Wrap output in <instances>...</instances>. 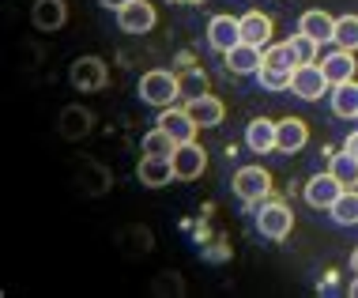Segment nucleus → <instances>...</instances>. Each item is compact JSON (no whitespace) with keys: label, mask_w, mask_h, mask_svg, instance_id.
Returning a JSON list of instances; mask_svg holds the SVG:
<instances>
[{"label":"nucleus","mask_w":358,"mask_h":298,"mask_svg":"<svg viewBox=\"0 0 358 298\" xmlns=\"http://www.w3.org/2000/svg\"><path fill=\"white\" fill-rule=\"evenodd\" d=\"M140 99L148 106H159V110H166L181 99V76H173L166 69H151L140 76Z\"/></svg>","instance_id":"f257e3e1"},{"label":"nucleus","mask_w":358,"mask_h":298,"mask_svg":"<svg viewBox=\"0 0 358 298\" xmlns=\"http://www.w3.org/2000/svg\"><path fill=\"white\" fill-rule=\"evenodd\" d=\"M257 230L272 242H283V238L294 230V211H290L283 200H260L257 204Z\"/></svg>","instance_id":"f03ea898"},{"label":"nucleus","mask_w":358,"mask_h":298,"mask_svg":"<svg viewBox=\"0 0 358 298\" xmlns=\"http://www.w3.org/2000/svg\"><path fill=\"white\" fill-rule=\"evenodd\" d=\"M230 185H234V197L241 204H260V200L272 193V174L264 166H241Z\"/></svg>","instance_id":"7ed1b4c3"},{"label":"nucleus","mask_w":358,"mask_h":298,"mask_svg":"<svg viewBox=\"0 0 358 298\" xmlns=\"http://www.w3.org/2000/svg\"><path fill=\"white\" fill-rule=\"evenodd\" d=\"M290 91H294L302 102H317L321 94L332 91V83H328V76H324L321 64L313 61V64H298V69H294V76H290Z\"/></svg>","instance_id":"20e7f679"},{"label":"nucleus","mask_w":358,"mask_h":298,"mask_svg":"<svg viewBox=\"0 0 358 298\" xmlns=\"http://www.w3.org/2000/svg\"><path fill=\"white\" fill-rule=\"evenodd\" d=\"M69 80H72L76 91H102L106 83H110V69H106L102 57H80V61L72 64Z\"/></svg>","instance_id":"39448f33"},{"label":"nucleus","mask_w":358,"mask_h":298,"mask_svg":"<svg viewBox=\"0 0 358 298\" xmlns=\"http://www.w3.org/2000/svg\"><path fill=\"white\" fill-rule=\"evenodd\" d=\"M170 159H173V174H178V181H196L208 170V151L200 148L196 140L178 143V151H173Z\"/></svg>","instance_id":"423d86ee"},{"label":"nucleus","mask_w":358,"mask_h":298,"mask_svg":"<svg viewBox=\"0 0 358 298\" xmlns=\"http://www.w3.org/2000/svg\"><path fill=\"white\" fill-rule=\"evenodd\" d=\"M340 193H343V185L340 181L332 178V170H328V174H313L306 181V189H302V197H306V204L309 208H317V211H328L336 204V200H340Z\"/></svg>","instance_id":"0eeeda50"},{"label":"nucleus","mask_w":358,"mask_h":298,"mask_svg":"<svg viewBox=\"0 0 358 298\" xmlns=\"http://www.w3.org/2000/svg\"><path fill=\"white\" fill-rule=\"evenodd\" d=\"M155 23H159V12L148 0H132L129 8L117 12V27L124 34H148V31H155Z\"/></svg>","instance_id":"6e6552de"},{"label":"nucleus","mask_w":358,"mask_h":298,"mask_svg":"<svg viewBox=\"0 0 358 298\" xmlns=\"http://www.w3.org/2000/svg\"><path fill=\"white\" fill-rule=\"evenodd\" d=\"M241 42V19L234 15H211V23H208V45L215 53H227V50H234V45Z\"/></svg>","instance_id":"1a4fd4ad"},{"label":"nucleus","mask_w":358,"mask_h":298,"mask_svg":"<svg viewBox=\"0 0 358 298\" xmlns=\"http://www.w3.org/2000/svg\"><path fill=\"white\" fill-rule=\"evenodd\" d=\"M155 125H162V129H166L178 143H192V140H196V132H200V125L192 121V113L185 110V106H181V110H178V106H166Z\"/></svg>","instance_id":"9d476101"},{"label":"nucleus","mask_w":358,"mask_h":298,"mask_svg":"<svg viewBox=\"0 0 358 298\" xmlns=\"http://www.w3.org/2000/svg\"><path fill=\"white\" fill-rule=\"evenodd\" d=\"M309 143V125L302 118H283L275 121V151H283V155H294V151H302Z\"/></svg>","instance_id":"9b49d317"},{"label":"nucleus","mask_w":358,"mask_h":298,"mask_svg":"<svg viewBox=\"0 0 358 298\" xmlns=\"http://www.w3.org/2000/svg\"><path fill=\"white\" fill-rule=\"evenodd\" d=\"M136 178H140V185H148V189L170 185V181H178V174H173V159L143 155V159H140V166H136Z\"/></svg>","instance_id":"f8f14e48"},{"label":"nucleus","mask_w":358,"mask_h":298,"mask_svg":"<svg viewBox=\"0 0 358 298\" xmlns=\"http://www.w3.org/2000/svg\"><path fill=\"white\" fill-rule=\"evenodd\" d=\"M222 57H227V69L234 76H257L260 64H264V50H260V45H249V42H238L234 50H227Z\"/></svg>","instance_id":"ddd939ff"},{"label":"nucleus","mask_w":358,"mask_h":298,"mask_svg":"<svg viewBox=\"0 0 358 298\" xmlns=\"http://www.w3.org/2000/svg\"><path fill=\"white\" fill-rule=\"evenodd\" d=\"M185 110L192 113V121H196L200 129H215V125H222V118H227V106H222L215 94H196V99L185 102Z\"/></svg>","instance_id":"4468645a"},{"label":"nucleus","mask_w":358,"mask_h":298,"mask_svg":"<svg viewBox=\"0 0 358 298\" xmlns=\"http://www.w3.org/2000/svg\"><path fill=\"white\" fill-rule=\"evenodd\" d=\"M272 34H275L272 15H264V12H245L241 15V42L264 50V45H272Z\"/></svg>","instance_id":"2eb2a0df"},{"label":"nucleus","mask_w":358,"mask_h":298,"mask_svg":"<svg viewBox=\"0 0 358 298\" xmlns=\"http://www.w3.org/2000/svg\"><path fill=\"white\" fill-rule=\"evenodd\" d=\"M245 148L253 151V155H268V151H275V121L268 118H253L245 125Z\"/></svg>","instance_id":"dca6fc26"},{"label":"nucleus","mask_w":358,"mask_h":298,"mask_svg":"<svg viewBox=\"0 0 358 298\" xmlns=\"http://www.w3.org/2000/svg\"><path fill=\"white\" fill-rule=\"evenodd\" d=\"M31 19H34L38 31H61L64 19H69V4L64 0H34Z\"/></svg>","instance_id":"f3484780"},{"label":"nucleus","mask_w":358,"mask_h":298,"mask_svg":"<svg viewBox=\"0 0 358 298\" xmlns=\"http://www.w3.org/2000/svg\"><path fill=\"white\" fill-rule=\"evenodd\" d=\"M298 31L317 38V42H332L336 38V15L321 12V8H309V12H302V19H298Z\"/></svg>","instance_id":"a211bd4d"},{"label":"nucleus","mask_w":358,"mask_h":298,"mask_svg":"<svg viewBox=\"0 0 358 298\" xmlns=\"http://www.w3.org/2000/svg\"><path fill=\"white\" fill-rule=\"evenodd\" d=\"M321 69H324V76H328V83L336 87V83L355 80V69H358V64H355V53H351V50H340V45H336V50L321 61Z\"/></svg>","instance_id":"6ab92c4d"},{"label":"nucleus","mask_w":358,"mask_h":298,"mask_svg":"<svg viewBox=\"0 0 358 298\" xmlns=\"http://www.w3.org/2000/svg\"><path fill=\"white\" fill-rule=\"evenodd\" d=\"M328 99H332V113H336V118H343V121H355L358 118V83L355 80L336 83Z\"/></svg>","instance_id":"aec40b11"},{"label":"nucleus","mask_w":358,"mask_h":298,"mask_svg":"<svg viewBox=\"0 0 358 298\" xmlns=\"http://www.w3.org/2000/svg\"><path fill=\"white\" fill-rule=\"evenodd\" d=\"M260 69H275V72H294L298 69V57L290 50V42H272L264 45V64Z\"/></svg>","instance_id":"412c9836"},{"label":"nucleus","mask_w":358,"mask_h":298,"mask_svg":"<svg viewBox=\"0 0 358 298\" xmlns=\"http://www.w3.org/2000/svg\"><path fill=\"white\" fill-rule=\"evenodd\" d=\"M328 170H332V178L340 181L343 189H355V185H358V159L351 155V151H340V155H332Z\"/></svg>","instance_id":"4be33fe9"},{"label":"nucleus","mask_w":358,"mask_h":298,"mask_svg":"<svg viewBox=\"0 0 358 298\" xmlns=\"http://www.w3.org/2000/svg\"><path fill=\"white\" fill-rule=\"evenodd\" d=\"M143 155H162V159H170L173 151H178V140L170 136L166 129H162V125H155V129L148 132V136H143Z\"/></svg>","instance_id":"5701e85b"},{"label":"nucleus","mask_w":358,"mask_h":298,"mask_svg":"<svg viewBox=\"0 0 358 298\" xmlns=\"http://www.w3.org/2000/svg\"><path fill=\"white\" fill-rule=\"evenodd\" d=\"M328 211H332V219L340 227H355L358 223V189H343L340 200H336Z\"/></svg>","instance_id":"b1692460"},{"label":"nucleus","mask_w":358,"mask_h":298,"mask_svg":"<svg viewBox=\"0 0 358 298\" xmlns=\"http://www.w3.org/2000/svg\"><path fill=\"white\" fill-rule=\"evenodd\" d=\"M340 50L358 53V15H340L336 19V38H332Z\"/></svg>","instance_id":"393cba45"},{"label":"nucleus","mask_w":358,"mask_h":298,"mask_svg":"<svg viewBox=\"0 0 358 298\" xmlns=\"http://www.w3.org/2000/svg\"><path fill=\"white\" fill-rule=\"evenodd\" d=\"M290 50H294L298 64H313V61H317V50H321V42L298 31V34H290Z\"/></svg>","instance_id":"a878e982"},{"label":"nucleus","mask_w":358,"mask_h":298,"mask_svg":"<svg viewBox=\"0 0 358 298\" xmlns=\"http://www.w3.org/2000/svg\"><path fill=\"white\" fill-rule=\"evenodd\" d=\"M181 94H185V99L208 94V76H204V69H189L185 76H181Z\"/></svg>","instance_id":"bb28decb"},{"label":"nucleus","mask_w":358,"mask_h":298,"mask_svg":"<svg viewBox=\"0 0 358 298\" xmlns=\"http://www.w3.org/2000/svg\"><path fill=\"white\" fill-rule=\"evenodd\" d=\"M290 76H294V72L260 69V72H257V80H260V87H264V91H290Z\"/></svg>","instance_id":"cd10ccee"},{"label":"nucleus","mask_w":358,"mask_h":298,"mask_svg":"<svg viewBox=\"0 0 358 298\" xmlns=\"http://www.w3.org/2000/svg\"><path fill=\"white\" fill-rule=\"evenodd\" d=\"M343 151H351V155L358 159V132H351V136L343 140Z\"/></svg>","instance_id":"c85d7f7f"},{"label":"nucleus","mask_w":358,"mask_h":298,"mask_svg":"<svg viewBox=\"0 0 358 298\" xmlns=\"http://www.w3.org/2000/svg\"><path fill=\"white\" fill-rule=\"evenodd\" d=\"M99 4H102V8H113V12H121V8H129L132 0H99Z\"/></svg>","instance_id":"c756f323"},{"label":"nucleus","mask_w":358,"mask_h":298,"mask_svg":"<svg viewBox=\"0 0 358 298\" xmlns=\"http://www.w3.org/2000/svg\"><path fill=\"white\" fill-rule=\"evenodd\" d=\"M351 272L358 276V249H355V253H351Z\"/></svg>","instance_id":"7c9ffc66"},{"label":"nucleus","mask_w":358,"mask_h":298,"mask_svg":"<svg viewBox=\"0 0 358 298\" xmlns=\"http://www.w3.org/2000/svg\"><path fill=\"white\" fill-rule=\"evenodd\" d=\"M170 4H178V0H170ZM185 4H204V0H185Z\"/></svg>","instance_id":"2f4dec72"},{"label":"nucleus","mask_w":358,"mask_h":298,"mask_svg":"<svg viewBox=\"0 0 358 298\" xmlns=\"http://www.w3.org/2000/svg\"><path fill=\"white\" fill-rule=\"evenodd\" d=\"M351 295H355V298H358V280H355V283H351Z\"/></svg>","instance_id":"473e14b6"}]
</instances>
